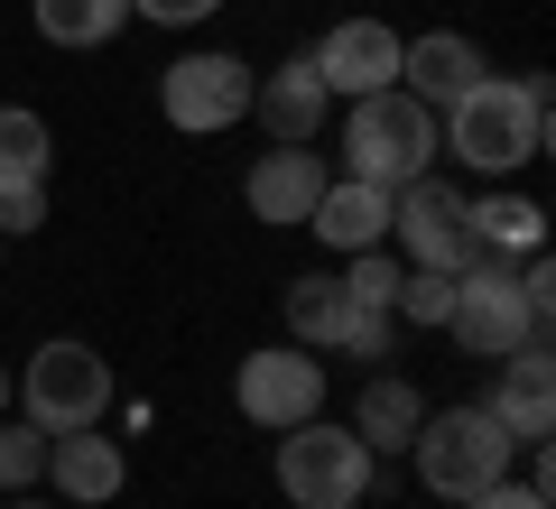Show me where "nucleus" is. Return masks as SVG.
<instances>
[{"mask_svg":"<svg viewBox=\"0 0 556 509\" xmlns=\"http://www.w3.org/2000/svg\"><path fill=\"white\" fill-rule=\"evenodd\" d=\"M47 482V435L38 427H0V491Z\"/></svg>","mask_w":556,"mask_h":509,"instance_id":"b1692460","label":"nucleus"},{"mask_svg":"<svg viewBox=\"0 0 556 509\" xmlns=\"http://www.w3.org/2000/svg\"><path fill=\"white\" fill-rule=\"evenodd\" d=\"M390 241L408 251V269H473V232H464V195L437 177L390 186Z\"/></svg>","mask_w":556,"mask_h":509,"instance_id":"6e6552de","label":"nucleus"},{"mask_svg":"<svg viewBox=\"0 0 556 509\" xmlns=\"http://www.w3.org/2000/svg\"><path fill=\"white\" fill-rule=\"evenodd\" d=\"M343 157H353V177L362 186H408L427 177V157H437V112L417 93H362L353 120H343Z\"/></svg>","mask_w":556,"mask_h":509,"instance_id":"7ed1b4c3","label":"nucleus"},{"mask_svg":"<svg viewBox=\"0 0 556 509\" xmlns=\"http://www.w3.org/2000/svg\"><path fill=\"white\" fill-rule=\"evenodd\" d=\"M130 20V0H38V38L47 47H102Z\"/></svg>","mask_w":556,"mask_h":509,"instance_id":"aec40b11","label":"nucleus"},{"mask_svg":"<svg viewBox=\"0 0 556 509\" xmlns=\"http://www.w3.org/2000/svg\"><path fill=\"white\" fill-rule=\"evenodd\" d=\"M20 398H28V427L38 435H75V427H93L112 408V371H102L93 343H38Z\"/></svg>","mask_w":556,"mask_h":509,"instance_id":"423d86ee","label":"nucleus"},{"mask_svg":"<svg viewBox=\"0 0 556 509\" xmlns=\"http://www.w3.org/2000/svg\"><path fill=\"white\" fill-rule=\"evenodd\" d=\"M408 454H417V472H427V491L437 500H473V491H492L501 472H510V427H501L492 408H445V417H427V427L408 435Z\"/></svg>","mask_w":556,"mask_h":509,"instance_id":"20e7f679","label":"nucleus"},{"mask_svg":"<svg viewBox=\"0 0 556 509\" xmlns=\"http://www.w3.org/2000/svg\"><path fill=\"white\" fill-rule=\"evenodd\" d=\"M464 232H473L482 259H519L547 241V214H538L529 195H492V204H464Z\"/></svg>","mask_w":556,"mask_h":509,"instance_id":"6ab92c4d","label":"nucleus"},{"mask_svg":"<svg viewBox=\"0 0 556 509\" xmlns=\"http://www.w3.org/2000/svg\"><path fill=\"white\" fill-rule=\"evenodd\" d=\"M306 232H316L325 251H380V241H390V186H362V177L325 186L316 214H306Z\"/></svg>","mask_w":556,"mask_h":509,"instance_id":"dca6fc26","label":"nucleus"},{"mask_svg":"<svg viewBox=\"0 0 556 509\" xmlns=\"http://www.w3.org/2000/svg\"><path fill=\"white\" fill-rule=\"evenodd\" d=\"M445 333H455L473 361H510L519 343H538V333H547V315L519 296L510 259H473V269H455V306H445Z\"/></svg>","mask_w":556,"mask_h":509,"instance_id":"39448f33","label":"nucleus"},{"mask_svg":"<svg viewBox=\"0 0 556 509\" xmlns=\"http://www.w3.org/2000/svg\"><path fill=\"white\" fill-rule=\"evenodd\" d=\"M251 65L241 56H223V47H204V56H177L159 75V112L177 120L186 139H204V130H232V120H251Z\"/></svg>","mask_w":556,"mask_h":509,"instance_id":"0eeeda50","label":"nucleus"},{"mask_svg":"<svg viewBox=\"0 0 556 509\" xmlns=\"http://www.w3.org/2000/svg\"><path fill=\"white\" fill-rule=\"evenodd\" d=\"M288 325H298L306 353H353V361L390 353V315H362L353 296H343V278H298V288H288Z\"/></svg>","mask_w":556,"mask_h":509,"instance_id":"9d476101","label":"nucleus"},{"mask_svg":"<svg viewBox=\"0 0 556 509\" xmlns=\"http://www.w3.org/2000/svg\"><path fill=\"white\" fill-rule=\"evenodd\" d=\"M47 472H56V491H65V500H84V509H93V500H112V491H121V472H130V463H121V445H112V435L75 427V435H47Z\"/></svg>","mask_w":556,"mask_h":509,"instance_id":"f3484780","label":"nucleus"},{"mask_svg":"<svg viewBox=\"0 0 556 509\" xmlns=\"http://www.w3.org/2000/svg\"><path fill=\"white\" fill-rule=\"evenodd\" d=\"M47 222V177H0V241Z\"/></svg>","mask_w":556,"mask_h":509,"instance_id":"393cba45","label":"nucleus"},{"mask_svg":"<svg viewBox=\"0 0 556 509\" xmlns=\"http://www.w3.org/2000/svg\"><path fill=\"white\" fill-rule=\"evenodd\" d=\"M20 509H38V500H20Z\"/></svg>","mask_w":556,"mask_h":509,"instance_id":"c85d7f7f","label":"nucleus"},{"mask_svg":"<svg viewBox=\"0 0 556 509\" xmlns=\"http://www.w3.org/2000/svg\"><path fill=\"white\" fill-rule=\"evenodd\" d=\"M437 149H455L482 177H510L547 149V75H473L437 120Z\"/></svg>","mask_w":556,"mask_h":509,"instance_id":"f257e3e1","label":"nucleus"},{"mask_svg":"<svg viewBox=\"0 0 556 509\" xmlns=\"http://www.w3.org/2000/svg\"><path fill=\"white\" fill-rule=\"evenodd\" d=\"M371 472H380V454L353 427H325V417L278 427V500L288 509H353L371 491Z\"/></svg>","mask_w":556,"mask_h":509,"instance_id":"f03ea898","label":"nucleus"},{"mask_svg":"<svg viewBox=\"0 0 556 509\" xmlns=\"http://www.w3.org/2000/svg\"><path fill=\"white\" fill-rule=\"evenodd\" d=\"M56 167V139L28 102H0V177H47Z\"/></svg>","mask_w":556,"mask_h":509,"instance_id":"412c9836","label":"nucleus"},{"mask_svg":"<svg viewBox=\"0 0 556 509\" xmlns=\"http://www.w3.org/2000/svg\"><path fill=\"white\" fill-rule=\"evenodd\" d=\"M306 56H316V75H325V93H390L399 84V38L380 20H343V28H325L316 47H306Z\"/></svg>","mask_w":556,"mask_h":509,"instance_id":"9b49d317","label":"nucleus"},{"mask_svg":"<svg viewBox=\"0 0 556 509\" xmlns=\"http://www.w3.org/2000/svg\"><path fill=\"white\" fill-rule=\"evenodd\" d=\"M482 408L510 427V445H547L556 435V390H547V333L538 343H519L510 361H501V390L482 398Z\"/></svg>","mask_w":556,"mask_h":509,"instance_id":"4468645a","label":"nucleus"},{"mask_svg":"<svg viewBox=\"0 0 556 509\" xmlns=\"http://www.w3.org/2000/svg\"><path fill=\"white\" fill-rule=\"evenodd\" d=\"M139 20H159V28H195L204 10H223V0H130Z\"/></svg>","mask_w":556,"mask_h":509,"instance_id":"bb28decb","label":"nucleus"},{"mask_svg":"<svg viewBox=\"0 0 556 509\" xmlns=\"http://www.w3.org/2000/svg\"><path fill=\"white\" fill-rule=\"evenodd\" d=\"M251 112H260V130H269V149H306V139L325 130V112H334V93H325L316 56H288L269 84H251Z\"/></svg>","mask_w":556,"mask_h":509,"instance_id":"f8f14e48","label":"nucleus"},{"mask_svg":"<svg viewBox=\"0 0 556 509\" xmlns=\"http://www.w3.org/2000/svg\"><path fill=\"white\" fill-rule=\"evenodd\" d=\"M445 306H455V269H399L390 325H445Z\"/></svg>","mask_w":556,"mask_h":509,"instance_id":"4be33fe9","label":"nucleus"},{"mask_svg":"<svg viewBox=\"0 0 556 509\" xmlns=\"http://www.w3.org/2000/svg\"><path fill=\"white\" fill-rule=\"evenodd\" d=\"M473 75H492V65H482V47H473V38H455V28L399 38V93H417L427 112H445V102H455Z\"/></svg>","mask_w":556,"mask_h":509,"instance_id":"ddd939ff","label":"nucleus"},{"mask_svg":"<svg viewBox=\"0 0 556 509\" xmlns=\"http://www.w3.org/2000/svg\"><path fill=\"white\" fill-rule=\"evenodd\" d=\"M325 186H334V177H325V157H316V149H269V157L251 167V186H241V195H251L260 222H306Z\"/></svg>","mask_w":556,"mask_h":509,"instance_id":"2eb2a0df","label":"nucleus"},{"mask_svg":"<svg viewBox=\"0 0 556 509\" xmlns=\"http://www.w3.org/2000/svg\"><path fill=\"white\" fill-rule=\"evenodd\" d=\"M343 296H353L362 315H390V296H399V259H390V251H343Z\"/></svg>","mask_w":556,"mask_h":509,"instance_id":"5701e85b","label":"nucleus"},{"mask_svg":"<svg viewBox=\"0 0 556 509\" xmlns=\"http://www.w3.org/2000/svg\"><path fill=\"white\" fill-rule=\"evenodd\" d=\"M417 427H427V398H417L408 380H390V371H380L371 390L353 398V435H362L371 454H408V435H417Z\"/></svg>","mask_w":556,"mask_h":509,"instance_id":"a211bd4d","label":"nucleus"},{"mask_svg":"<svg viewBox=\"0 0 556 509\" xmlns=\"http://www.w3.org/2000/svg\"><path fill=\"white\" fill-rule=\"evenodd\" d=\"M464 509H547V491H538V482H510V472H501V482H492V491H473Z\"/></svg>","mask_w":556,"mask_h":509,"instance_id":"a878e982","label":"nucleus"},{"mask_svg":"<svg viewBox=\"0 0 556 509\" xmlns=\"http://www.w3.org/2000/svg\"><path fill=\"white\" fill-rule=\"evenodd\" d=\"M232 398H241V417H251V427H306V417H325V371H316V353H306V343H288V353H251L232 371Z\"/></svg>","mask_w":556,"mask_h":509,"instance_id":"1a4fd4ad","label":"nucleus"},{"mask_svg":"<svg viewBox=\"0 0 556 509\" xmlns=\"http://www.w3.org/2000/svg\"><path fill=\"white\" fill-rule=\"evenodd\" d=\"M0 408H10V371H0Z\"/></svg>","mask_w":556,"mask_h":509,"instance_id":"cd10ccee","label":"nucleus"}]
</instances>
